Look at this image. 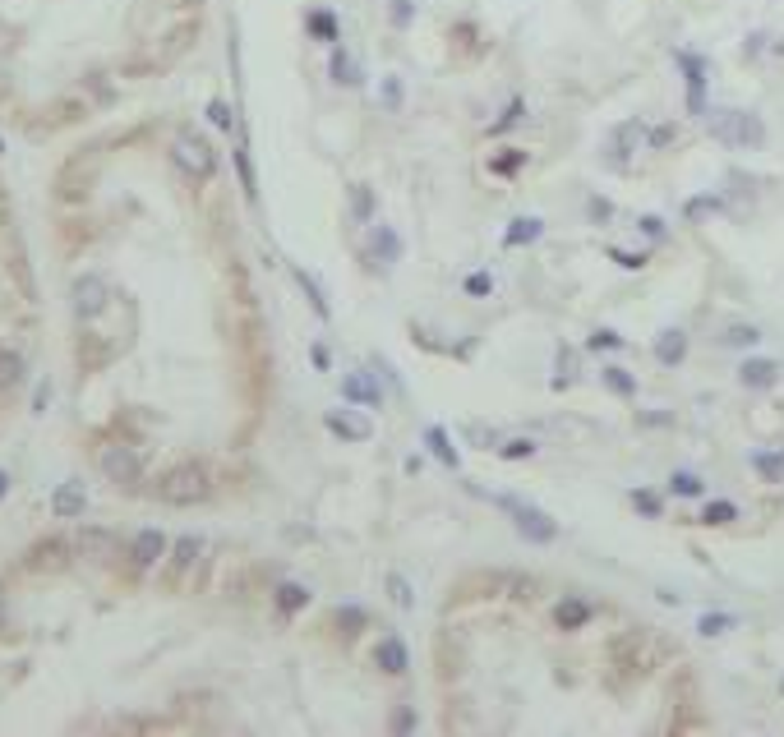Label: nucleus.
Here are the masks:
<instances>
[{"instance_id": "2eb2a0df", "label": "nucleus", "mask_w": 784, "mask_h": 737, "mask_svg": "<svg viewBox=\"0 0 784 737\" xmlns=\"http://www.w3.org/2000/svg\"><path fill=\"white\" fill-rule=\"evenodd\" d=\"M540 235H545V222H540V217H512L508 231H503V244L508 250H526V244H535Z\"/></svg>"}, {"instance_id": "8fccbe9b", "label": "nucleus", "mask_w": 784, "mask_h": 737, "mask_svg": "<svg viewBox=\"0 0 784 737\" xmlns=\"http://www.w3.org/2000/svg\"><path fill=\"white\" fill-rule=\"evenodd\" d=\"M637 231L646 235V240H664V222L656 212H646V217H637Z\"/></svg>"}, {"instance_id": "79ce46f5", "label": "nucleus", "mask_w": 784, "mask_h": 737, "mask_svg": "<svg viewBox=\"0 0 784 737\" xmlns=\"http://www.w3.org/2000/svg\"><path fill=\"white\" fill-rule=\"evenodd\" d=\"M499 456L503 461H526V456H535V443L531 438H508V443H499Z\"/></svg>"}, {"instance_id": "6ab92c4d", "label": "nucleus", "mask_w": 784, "mask_h": 737, "mask_svg": "<svg viewBox=\"0 0 784 737\" xmlns=\"http://www.w3.org/2000/svg\"><path fill=\"white\" fill-rule=\"evenodd\" d=\"M328 74H333V84H337V88H356V84H360V65L346 56V46H333Z\"/></svg>"}, {"instance_id": "49530a36", "label": "nucleus", "mask_w": 784, "mask_h": 737, "mask_svg": "<svg viewBox=\"0 0 784 737\" xmlns=\"http://www.w3.org/2000/svg\"><path fill=\"white\" fill-rule=\"evenodd\" d=\"M388 14H392L397 29H411V19H416V0H392Z\"/></svg>"}, {"instance_id": "39448f33", "label": "nucleus", "mask_w": 784, "mask_h": 737, "mask_svg": "<svg viewBox=\"0 0 784 737\" xmlns=\"http://www.w3.org/2000/svg\"><path fill=\"white\" fill-rule=\"evenodd\" d=\"M641 143H646V125H641V120L614 125V129H609V139H605L609 167H614V171H628V161H632V152H641Z\"/></svg>"}, {"instance_id": "09e8293b", "label": "nucleus", "mask_w": 784, "mask_h": 737, "mask_svg": "<svg viewBox=\"0 0 784 737\" xmlns=\"http://www.w3.org/2000/svg\"><path fill=\"white\" fill-rule=\"evenodd\" d=\"M673 139H679V125H660V129H646V143H651V148H669Z\"/></svg>"}, {"instance_id": "c756f323", "label": "nucleus", "mask_w": 784, "mask_h": 737, "mask_svg": "<svg viewBox=\"0 0 784 737\" xmlns=\"http://www.w3.org/2000/svg\"><path fill=\"white\" fill-rule=\"evenodd\" d=\"M351 217H356L360 226L374 222V189L369 184H351Z\"/></svg>"}, {"instance_id": "f3484780", "label": "nucleus", "mask_w": 784, "mask_h": 737, "mask_svg": "<svg viewBox=\"0 0 784 737\" xmlns=\"http://www.w3.org/2000/svg\"><path fill=\"white\" fill-rule=\"evenodd\" d=\"M425 447L434 452L448 471L462 466V456H457V447H452V438H448V429H443V424H429V429H425Z\"/></svg>"}, {"instance_id": "de8ad7c7", "label": "nucleus", "mask_w": 784, "mask_h": 737, "mask_svg": "<svg viewBox=\"0 0 784 737\" xmlns=\"http://www.w3.org/2000/svg\"><path fill=\"white\" fill-rule=\"evenodd\" d=\"M199 549H203V544H199L194 535H185V539L176 544V567H189V562L199 558Z\"/></svg>"}, {"instance_id": "0eeeda50", "label": "nucleus", "mask_w": 784, "mask_h": 737, "mask_svg": "<svg viewBox=\"0 0 784 737\" xmlns=\"http://www.w3.org/2000/svg\"><path fill=\"white\" fill-rule=\"evenodd\" d=\"M102 471H106V479L111 484H139V475H144V461H139V452L134 447H106L102 452Z\"/></svg>"}, {"instance_id": "cd10ccee", "label": "nucleus", "mask_w": 784, "mask_h": 737, "mask_svg": "<svg viewBox=\"0 0 784 737\" xmlns=\"http://www.w3.org/2000/svg\"><path fill=\"white\" fill-rule=\"evenodd\" d=\"M720 212H724V199H720V194H697V199L683 203V217H688V222H706V217H720Z\"/></svg>"}, {"instance_id": "412c9836", "label": "nucleus", "mask_w": 784, "mask_h": 737, "mask_svg": "<svg viewBox=\"0 0 784 737\" xmlns=\"http://www.w3.org/2000/svg\"><path fill=\"white\" fill-rule=\"evenodd\" d=\"M305 29H309V37H318V42H337V37H342V23H337L333 10H309Z\"/></svg>"}, {"instance_id": "f8f14e48", "label": "nucleus", "mask_w": 784, "mask_h": 737, "mask_svg": "<svg viewBox=\"0 0 784 737\" xmlns=\"http://www.w3.org/2000/svg\"><path fill=\"white\" fill-rule=\"evenodd\" d=\"M656 360L664 369H679L688 360V332H683V327H664V332L656 337Z\"/></svg>"}, {"instance_id": "a878e982", "label": "nucleus", "mask_w": 784, "mask_h": 737, "mask_svg": "<svg viewBox=\"0 0 784 737\" xmlns=\"http://www.w3.org/2000/svg\"><path fill=\"white\" fill-rule=\"evenodd\" d=\"M65 553H70V544L65 539H46V544H37V549L29 553V567H61L65 562Z\"/></svg>"}, {"instance_id": "b1692460", "label": "nucleus", "mask_w": 784, "mask_h": 737, "mask_svg": "<svg viewBox=\"0 0 784 737\" xmlns=\"http://www.w3.org/2000/svg\"><path fill=\"white\" fill-rule=\"evenodd\" d=\"M752 471L762 475V479H771V484H784V447H775V452H752Z\"/></svg>"}, {"instance_id": "4468645a", "label": "nucleus", "mask_w": 784, "mask_h": 737, "mask_svg": "<svg viewBox=\"0 0 784 737\" xmlns=\"http://www.w3.org/2000/svg\"><path fill=\"white\" fill-rule=\"evenodd\" d=\"M84 507H88V498H84V488H78V479L61 484L56 494H51V512H56L61 521H74V516H84Z\"/></svg>"}, {"instance_id": "20e7f679", "label": "nucleus", "mask_w": 784, "mask_h": 737, "mask_svg": "<svg viewBox=\"0 0 784 737\" xmlns=\"http://www.w3.org/2000/svg\"><path fill=\"white\" fill-rule=\"evenodd\" d=\"M171 157H176V167H180L185 176H194V180H208L212 171H218V152H212V143L199 139L194 129H180V134H176Z\"/></svg>"}, {"instance_id": "e433bc0d", "label": "nucleus", "mask_w": 784, "mask_h": 737, "mask_svg": "<svg viewBox=\"0 0 784 737\" xmlns=\"http://www.w3.org/2000/svg\"><path fill=\"white\" fill-rule=\"evenodd\" d=\"M388 594L397 609H416V594H411V581L401 577V571H388Z\"/></svg>"}, {"instance_id": "f704fd0d", "label": "nucleus", "mask_w": 784, "mask_h": 737, "mask_svg": "<svg viewBox=\"0 0 784 737\" xmlns=\"http://www.w3.org/2000/svg\"><path fill=\"white\" fill-rule=\"evenodd\" d=\"M235 171H240V184H245V199L254 203L259 199V180H254V167H250V148L235 143Z\"/></svg>"}, {"instance_id": "393cba45", "label": "nucleus", "mask_w": 784, "mask_h": 737, "mask_svg": "<svg viewBox=\"0 0 784 737\" xmlns=\"http://www.w3.org/2000/svg\"><path fill=\"white\" fill-rule=\"evenodd\" d=\"M600 383H605L614 397H637V378H632L623 364H605V369H600Z\"/></svg>"}, {"instance_id": "7ed1b4c3", "label": "nucleus", "mask_w": 784, "mask_h": 737, "mask_svg": "<svg viewBox=\"0 0 784 737\" xmlns=\"http://www.w3.org/2000/svg\"><path fill=\"white\" fill-rule=\"evenodd\" d=\"M157 498L171 503V507H194V503H203V498H208V471L194 466V461H185V466H176V471L161 475Z\"/></svg>"}, {"instance_id": "6e6552de", "label": "nucleus", "mask_w": 784, "mask_h": 737, "mask_svg": "<svg viewBox=\"0 0 784 737\" xmlns=\"http://www.w3.org/2000/svg\"><path fill=\"white\" fill-rule=\"evenodd\" d=\"M679 70L688 78V111L706 116V61L692 56V51H679Z\"/></svg>"}, {"instance_id": "f03ea898", "label": "nucleus", "mask_w": 784, "mask_h": 737, "mask_svg": "<svg viewBox=\"0 0 784 737\" xmlns=\"http://www.w3.org/2000/svg\"><path fill=\"white\" fill-rule=\"evenodd\" d=\"M706 125L724 148H762L766 143V125L752 111H706Z\"/></svg>"}, {"instance_id": "4be33fe9", "label": "nucleus", "mask_w": 784, "mask_h": 737, "mask_svg": "<svg viewBox=\"0 0 784 737\" xmlns=\"http://www.w3.org/2000/svg\"><path fill=\"white\" fill-rule=\"evenodd\" d=\"M554 622L563 626V632H577V626L590 622V604H582V599H563V604L554 609Z\"/></svg>"}, {"instance_id": "4d7b16f0", "label": "nucleus", "mask_w": 784, "mask_h": 737, "mask_svg": "<svg viewBox=\"0 0 784 737\" xmlns=\"http://www.w3.org/2000/svg\"><path fill=\"white\" fill-rule=\"evenodd\" d=\"M5 494H10V475H5V471H0V498H5Z\"/></svg>"}, {"instance_id": "ea45409f", "label": "nucleus", "mask_w": 784, "mask_h": 737, "mask_svg": "<svg viewBox=\"0 0 784 737\" xmlns=\"http://www.w3.org/2000/svg\"><path fill=\"white\" fill-rule=\"evenodd\" d=\"M623 346H628V341L618 337L614 327H596V332L586 337V350H623Z\"/></svg>"}, {"instance_id": "a211bd4d", "label": "nucleus", "mask_w": 784, "mask_h": 737, "mask_svg": "<svg viewBox=\"0 0 784 737\" xmlns=\"http://www.w3.org/2000/svg\"><path fill=\"white\" fill-rule=\"evenodd\" d=\"M291 277H295V286H301V291H305V299H309V309H314V314H318L323 323H328V318H333V309H328V295H323V286H318V282L309 277V272H305V267H291Z\"/></svg>"}, {"instance_id": "603ef678", "label": "nucleus", "mask_w": 784, "mask_h": 737, "mask_svg": "<svg viewBox=\"0 0 784 737\" xmlns=\"http://www.w3.org/2000/svg\"><path fill=\"white\" fill-rule=\"evenodd\" d=\"M609 258H614L618 267H628V272H637V267H646V254H628V250H609Z\"/></svg>"}, {"instance_id": "13d9d810", "label": "nucleus", "mask_w": 784, "mask_h": 737, "mask_svg": "<svg viewBox=\"0 0 784 737\" xmlns=\"http://www.w3.org/2000/svg\"><path fill=\"white\" fill-rule=\"evenodd\" d=\"M0 613H5V599H0Z\"/></svg>"}, {"instance_id": "473e14b6", "label": "nucleus", "mask_w": 784, "mask_h": 737, "mask_svg": "<svg viewBox=\"0 0 784 737\" xmlns=\"http://www.w3.org/2000/svg\"><path fill=\"white\" fill-rule=\"evenodd\" d=\"M628 503H632L641 516H651V521H660V516H664V498H660V494H651V488H632Z\"/></svg>"}, {"instance_id": "423d86ee", "label": "nucleus", "mask_w": 784, "mask_h": 737, "mask_svg": "<svg viewBox=\"0 0 784 737\" xmlns=\"http://www.w3.org/2000/svg\"><path fill=\"white\" fill-rule=\"evenodd\" d=\"M106 305H111V286H106V277L88 272V277H78V282H74V314L84 318V323L102 318Z\"/></svg>"}, {"instance_id": "dca6fc26", "label": "nucleus", "mask_w": 784, "mask_h": 737, "mask_svg": "<svg viewBox=\"0 0 784 737\" xmlns=\"http://www.w3.org/2000/svg\"><path fill=\"white\" fill-rule=\"evenodd\" d=\"M374 659H378V668L392 673V677H401V673L411 668V654H407V641H401V636H384V645H378Z\"/></svg>"}, {"instance_id": "9d476101", "label": "nucleus", "mask_w": 784, "mask_h": 737, "mask_svg": "<svg viewBox=\"0 0 784 737\" xmlns=\"http://www.w3.org/2000/svg\"><path fill=\"white\" fill-rule=\"evenodd\" d=\"M342 397H346V401H356V405H369V411H378V405H384V388H378V373H369V369L346 373V378H342Z\"/></svg>"}, {"instance_id": "a19ab883", "label": "nucleus", "mask_w": 784, "mask_h": 737, "mask_svg": "<svg viewBox=\"0 0 784 737\" xmlns=\"http://www.w3.org/2000/svg\"><path fill=\"white\" fill-rule=\"evenodd\" d=\"M526 157H531V152H522V148H508L503 157H494V176H517Z\"/></svg>"}, {"instance_id": "c9c22d12", "label": "nucleus", "mask_w": 784, "mask_h": 737, "mask_svg": "<svg viewBox=\"0 0 784 737\" xmlns=\"http://www.w3.org/2000/svg\"><path fill=\"white\" fill-rule=\"evenodd\" d=\"M522 120H526V102H522V97H512V102L503 106V116L490 125V134H508V129H517Z\"/></svg>"}, {"instance_id": "72a5a7b5", "label": "nucleus", "mask_w": 784, "mask_h": 737, "mask_svg": "<svg viewBox=\"0 0 784 737\" xmlns=\"http://www.w3.org/2000/svg\"><path fill=\"white\" fill-rule=\"evenodd\" d=\"M720 341L724 346H756V341H762V327H756V323H729Z\"/></svg>"}, {"instance_id": "f257e3e1", "label": "nucleus", "mask_w": 784, "mask_h": 737, "mask_svg": "<svg viewBox=\"0 0 784 737\" xmlns=\"http://www.w3.org/2000/svg\"><path fill=\"white\" fill-rule=\"evenodd\" d=\"M484 498L512 516V526H517L522 539H531V544H554V539H558V521H554L545 507H535V503H526V498H512V494H484Z\"/></svg>"}, {"instance_id": "c03bdc74", "label": "nucleus", "mask_w": 784, "mask_h": 737, "mask_svg": "<svg viewBox=\"0 0 784 737\" xmlns=\"http://www.w3.org/2000/svg\"><path fill=\"white\" fill-rule=\"evenodd\" d=\"M378 102H384L388 111H397V106H401V78H397V74L384 78V88H378Z\"/></svg>"}, {"instance_id": "aec40b11", "label": "nucleus", "mask_w": 784, "mask_h": 737, "mask_svg": "<svg viewBox=\"0 0 784 737\" xmlns=\"http://www.w3.org/2000/svg\"><path fill=\"white\" fill-rule=\"evenodd\" d=\"M161 553H167V539H161V530H144L139 539H134V562H139V567H153Z\"/></svg>"}, {"instance_id": "c85d7f7f", "label": "nucleus", "mask_w": 784, "mask_h": 737, "mask_svg": "<svg viewBox=\"0 0 784 737\" xmlns=\"http://www.w3.org/2000/svg\"><path fill=\"white\" fill-rule=\"evenodd\" d=\"M669 494H679V498H701V494H706V479L692 475V471H673V475H669Z\"/></svg>"}, {"instance_id": "2f4dec72", "label": "nucleus", "mask_w": 784, "mask_h": 737, "mask_svg": "<svg viewBox=\"0 0 784 737\" xmlns=\"http://www.w3.org/2000/svg\"><path fill=\"white\" fill-rule=\"evenodd\" d=\"M729 521H739V507L729 498H715V503L701 507V526H729Z\"/></svg>"}, {"instance_id": "37998d69", "label": "nucleus", "mask_w": 784, "mask_h": 737, "mask_svg": "<svg viewBox=\"0 0 784 737\" xmlns=\"http://www.w3.org/2000/svg\"><path fill=\"white\" fill-rule=\"evenodd\" d=\"M462 286H466V295H475V299L494 295V277H490V272H471V277H466Z\"/></svg>"}, {"instance_id": "9b49d317", "label": "nucleus", "mask_w": 784, "mask_h": 737, "mask_svg": "<svg viewBox=\"0 0 784 737\" xmlns=\"http://www.w3.org/2000/svg\"><path fill=\"white\" fill-rule=\"evenodd\" d=\"M369 258L378 267H392L401 263V235L392 226H369Z\"/></svg>"}, {"instance_id": "1a4fd4ad", "label": "nucleus", "mask_w": 784, "mask_h": 737, "mask_svg": "<svg viewBox=\"0 0 784 737\" xmlns=\"http://www.w3.org/2000/svg\"><path fill=\"white\" fill-rule=\"evenodd\" d=\"M323 429H328L333 438H342V443H369L374 438V424L365 415H356V411H328L323 415Z\"/></svg>"}, {"instance_id": "ddd939ff", "label": "nucleus", "mask_w": 784, "mask_h": 737, "mask_svg": "<svg viewBox=\"0 0 784 737\" xmlns=\"http://www.w3.org/2000/svg\"><path fill=\"white\" fill-rule=\"evenodd\" d=\"M739 383H743V388H752V392H766V388H775V383H780V364H775V360H743V369H739Z\"/></svg>"}, {"instance_id": "5701e85b", "label": "nucleus", "mask_w": 784, "mask_h": 737, "mask_svg": "<svg viewBox=\"0 0 784 737\" xmlns=\"http://www.w3.org/2000/svg\"><path fill=\"white\" fill-rule=\"evenodd\" d=\"M462 443H466V447H480V452H499L503 438H499V429L471 420V424H462Z\"/></svg>"}, {"instance_id": "a18cd8bd", "label": "nucleus", "mask_w": 784, "mask_h": 737, "mask_svg": "<svg viewBox=\"0 0 784 737\" xmlns=\"http://www.w3.org/2000/svg\"><path fill=\"white\" fill-rule=\"evenodd\" d=\"M208 120L218 125V129H235V120H231V106H227L222 97H212V102H208Z\"/></svg>"}, {"instance_id": "864d4df0", "label": "nucleus", "mask_w": 784, "mask_h": 737, "mask_svg": "<svg viewBox=\"0 0 784 737\" xmlns=\"http://www.w3.org/2000/svg\"><path fill=\"white\" fill-rule=\"evenodd\" d=\"M337 622L351 626V636H356V626H365V609H356V604H351V609H337Z\"/></svg>"}, {"instance_id": "bb28decb", "label": "nucleus", "mask_w": 784, "mask_h": 737, "mask_svg": "<svg viewBox=\"0 0 784 737\" xmlns=\"http://www.w3.org/2000/svg\"><path fill=\"white\" fill-rule=\"evenodd\" d=\"M78 549H84L88 558H111L116 553V535L111 530H84L78 535Z\"/></svg>"}, {"instance_id": "58836bf2", "label": "nucleus", "mask_w": 784, "mask_h": 737, "mask_svg": "<svg viewBox=\"0 0 784 737\" xmlns=\"http://www.w3.org/2000/svg\"><path fill=\"white\" fill-rule=\"evenodd\" d=\"M19 378H23V360L14 350H0V388H14Z\"/></svg>"}, {"instance_id": "5fc2aeb1", "label": "nucleus", "mask_w": 784, "mask_h": 737, "mask_svg": "<svg viewBox=\"0 0 784 737\" xmlns=\"http://www.w3.org/2000/svg\"><path fill=\"white\" fill-rule=\"evenodd\" d=\"M309 360H314V369H328V364H333V360H328V346H323V341L309 346Z\"/></svg>"}, {"instance_id": "6e6d98bb", "label": "nucleus", "mask_w": 784, "mask_h": 737, "mask_svg": "<svg viewBox=\"0 0 784 737\" xmlns=\"http://www.w3.org/2000/svg\"><path fill=\"white\" fill-rule=\"evenodd\" d=\"M392 728H397V733H411V728H416V715H411V709H397Z\"/></svg>"}, {"instance_id": "4c0bfd02", "label": "nucleus", "mask_w": 784, "mask_h": 737, "mask_svg": "<svg viewBox=\"0 0 784 737\" xmlns=\"http://www.w3.org/2000/svg\"><path fill=\"white\" fill-rule=\"evenodd\" d=\"M729 626H739V618H734V613H701L697 632H701V636H724Z\"/></svg>"}, {"instance_id": "7c9ffc66", "label": "nucleus", "mask_w": 784, "mask_h": 737, "mask_svg": "<svg viewBox=\"0 0 784 737\" xmlns=\"http://www.w3.org/2000/svg\"><path fill=\"white\" fill-rule=\"evenodd\" d=\"M305 604H309V590H305V586H295V581H282V586H277V609H282V613H301Z\"/></svg>"}, {"instance_id": "3c124183", "label": "nucleus", "mask_w": 784, "mask_h": 737, "mask_svg": "<svg viewBox=\"0 0 784 737\" xmlns=\"http://www.w3.org/2000/svg\"><path fill=\"white\" fill-rule=\"evenodd\" d=\"M586 217H590L596 226H605L609 217H614V203H609V199H590V203H586Z\"/></svg>"}]
</instances>
